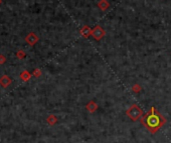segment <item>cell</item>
I'll return each instance as SVG.
<instances>
[{
	"mask_svg": "<svg viewBox=\"0 0 171 143\" xmlns=\"http://www.w3.org/2000/svg\"><path fill=\"white\" fill-rule=\"evenodd\" d=\"M37 40H38V38L35 36V34L34 33H30L28 36L26 37V41L28 42L29 44H31V45H33Z\"/></svg>",
	"mask_w": 171,
	"mask_h": 143,
	"instance_id": "cell-3",
	"label": "cell"
},
{
	"mask_svg": "<svg viewBox=\"0 0 171 143\" xmlns=\"http://www.w3.org/2000/svg\"><path fill=\"white\" fill-rule=\"evenodd\" d=\"M99 7L102 10H105V9H107L108 7H109V3H108L106 0H101L99 3Z\"/></svg>",
	"mask_w": 171,
	"mask_h": 143,
	"instance_id": "cell-4",
	"label": "cell"
},
{
	"mask_svg": "<svg viewBox=\"0 0 171 143\" xmlns=\"http://www.w3.org/2000/svg\"><path fill=\"white\" fill-rule=\"evenodd\" d=\"M129 116L131 117L132 119H137L138 117L140 116V114H141V109L139 108L138 106H136V105H133L132 107L129 110Z\"/></svg>",
	"mask_w": 171,
	"mask_h": 143,
	"instance_id": "cell-1",
	"label": "cell"
},
{
	"mask_svg": "<svg viewBox=\"0 0 171 143\" xmlns=\"http://www.w3.org/2000/svg\"><path fill=\"white\" fill-rule=\"evenodd\" d=\"M0 3H1V0H0Z\"/></svg>",
	"mask_w": 171,
	"mask_h": 143,
	"instance_id": "cell-5",
	"label": "cell"
},
{
	"mask_svg": "<svg viewBox=\"0 0 171 143\" xmlns=\"http://www.w3.org/2000/svg\"><path fill=\"white\" fill-rule=\"evenodd\" d=\"M92 34H93V36L97 39V40H99V39H101L105 35V31L102 29V27L101 26H96L92 30Z\"/></svg>",
	"mask_w": 171,
	"mask_h": 143,
	"instance_id": "cell-2",
	"label": "cell"
}]
</instances>
